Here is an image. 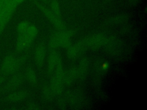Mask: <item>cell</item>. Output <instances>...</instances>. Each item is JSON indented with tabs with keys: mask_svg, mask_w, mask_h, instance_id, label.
<instances>
[{
	"mask_svg": "<svg viewBox=\"0 0 147 110\" xmlns=\"http://www.w3.org/2000/svg\"><path fill=\"white\" fill-rule=\"evenodd\" d=\"M55 73L51 79V89L55 95H60L63 91L64 85V71L61 58L54 70Z\"/></svg>",
	"mask_w": 147,
	"mask_h": 110,
	"instance_id": "cell-1",
	"label": "cell"
},
{
	"mask_svg": "<svg viewBox=\"0 0 147 110\" xmlns=\"http://www.w3.org/2000/svg\"><path fill=\"white\" fill-rule=\"evenodd\" d=\"M38 30L34 25H29L22 33L18 34L16 42V50L21 52L28 48L37 36Z\"/></svg>",
	"mask_w": 147,
	"mask_h": 110,
	"instance_id": "cell-2",
	"label": "cell"
},
{
	"mask_svg": "<svg viewBox=\"0 0 147 110\" xmlns=\"http://www.w3.org/2000/svg\"><path fill=\"white\" fill-rule=\"evenodd\" d=\"M72 33V32H61L54 34L50 39L49 47L52 49L69 48L71 46V37Z\"/></svg>",
	"mask_w": 147,
	"mask_h": 110,
	"instance_id": "cell-3",
	"label": "cell"
},
{
	"mask_svg": "<svg viewBox=\"0 0 147 110\" xmlns=\"http://www.w3.org/2000/svg\"><path fill=\"white\" fill-rule=\"evenodd\" d=\"M25 57L17 58L13 55L6 56L1 65V71L4 74H10L15 72L25 61Z\"/></svg>",
	"mask_w": 147,
	"mask_h": 110,
	"instance_id": "cell-4",
	"label": "cell"
},
{
	"mask_svg": "<svg viewBox=\"0 0 147 110\" xmlns=\"http://www.w3.org/2000/svg\"><path fill=\"white\" fill-rule=\"evenodd\" d=\"M17 7V6L12 0H6L3 2L0 14V34L8 23Z\"/></svg>",
	"mask_w": 147,
	"mask_h": 110,
	"instance_id": "cell-5",
	"label": "cell"
},
{
	"mask_svg": "<svg viewBox=\"0 0 147 110\" xmlns=\"http://www.w3.org/2000/svg\"><path fill=\"white\" fill-rule=\"evenodd\" d=\"M36 4L40 9V10L44 13V14L47 17L48 19H49V21L51 22L55 28L60 31H63L65 29V26L61 19V18H59L56 16L50 10L41 5L40 3L37 2Z\"/></svg>",
	"mask_w": 147,
	"mask_h": 110,
	"instance_id": "cell-6",
	"label": "cell"
},
{
	"mask_svg": "<svg viewBox=\"0 0 147 110\" xmlns=\"http://www.w3.org/2000/svg\"><path fill=\"white\" fill-rule=\"evenodd\" d=\"M87 49L86 38L77 42L73 46L68 48L67 56L71 59L77 58L86 49Z\"/></svg>",
	"mask_w": 147,
	"mask_h": 110,
	"instance_id": "cell-7",
	"label": "cell"
},
{
	"mask_svg": "<svg viewBox=\"0 0 147 110\" xmlns=\"http://www.w3.org/2000/svg\"><path fill=\"white\" fill-rule=\"evenodd\" d=\"M104 45L109 54L114 55L121 50V41L116 37H112L109 38H106Z\"/></svg>",
	"mask_w": 147,
	"mask_h": 110,
	"instance_id": "cell-8",
	"label": "cell"
},
{
	"mask_svg": "<svg viewBox=\"0 0 147 110\" xmlns=\"http://www.w3.org/2000/svg\"><path fill=\"white\" fill-rule=\"evenodd\" d=\"M105 36L102 34H97L86 38L87 48L96 50L104 45L105 40Z\"/></svg>",
	"mask_w": 147,
	"mask_h": 110,
	"instance_id": "cell-9",
	"label": "cell"
},
{
	"mask_svg": "<svg viewBox=\"0 0 147 110\" xmlns=\"http://www.w3.org/2000/svg\"><path fill=\"white\" fill-rule=\"evenodd\" d=\"M45 47L43 44H40L37 47L35 54H34V58L36 65L38 67H41L43 65L45 57Z\"/></svg>",
	"mask_w": 147,
	"mask_h": 110,
	"instance_id": "cell-10",
	"label": "cell"
},
{
	"mask_svg": "<svg viewBox=\"0 0 147 110\" xmlns=\"http://www.w3.org/2000/svg\"><path fill=\"white\" fill-rule=\"evenodd\" d=\"M60 59V57L57 52L54 51L50 54L48 62V72L49 75L53 74Z\"/></svg>",
	"mask_w": 147,
	"mask_h": 110,
	"instance_id": "cell-11",
	"label": "cell"
},
{
	"mask_svg": "<svg viewBox=\"0 0 147 110\" xmlns=\"http://www.w3.org/2000/svg\"><path fill=\"white\" fill-rule=\"evenodd\" d=\"M88 70V61L87 58H83L80 63L78 70V78L80 80H83L87 76Z\"/></svg>",
	"mask_w": 147,
	"mask_h": 110,
	"instance_id": "cell-12",
	"label": "cell"
},
{
	"mask_svg": "<svg viewBox=\"0 0 147 110\" xmlns=\"http://www.w3.org/2000/svg\"><path fill=\"white\" fill-rule=\"evenodd\" d=\"M78 78V70L75 67L70 68L67 73L64 74V85L71 86L73 85Z\"/></svg>",
	"mask_w": 147,
	"mask_h": 110,
	"instance_id": "cell-13",
	"label": "cell"
},
{
	"mask_svg": "<svg viewBox=\"0 0 147 110\" xmlns=\"http://www.w3.org/2000/svg\"><path fill=\"white\" fill-rule=\"evenodd\" d=\"M23 81V76L21 74H17L13 76L8 81L7 88L9 90H13L17 88Z\"/></svg>",
	"mask_w": 147,
	"mask_h": 110,
	"instance_id": "cell-14",
	"label": "cell"
},
{
	"mask_svg": "<svg viewBox=\"0 0 147 110\" xmlns=\"http://www.w3.org/2000/svg\"><path fill=\"white\" fill-rule=\"evenodd\" d=\"M27 96V93L25 91L13 92L7 96V99L12 102H17L22 100Z\"/></svg>",
	"mask_w": 147,
	"mask_h": 110,
	"instance_id": "cell-15",
	"label": "cell"
},
{
	"mask_svg": "<svg viewBox=\"0 0 147 110\" xmlns=\"http://www.w3.org/2000/svg\"><path fill=\"white\" fill-rule=\"evenodd\" d=\"M129 19V16L126 14H122L120 15L116 16L115 17L109 19L106 21V24L108 25H114L118 24L127 21Z\"/></svg>",
	"mask_w": 147,
	"mask_h": 110,
	"instance_id": "cell-16",
	"label": "cell"
},
{
	"mask_svg": "<svg viewBox=\"0 0 147 110\" xmlns=\"http://www.w3.org/2000/svg\"><path fill=\"white\" fill-rule=\"evenodd\" d=\"M108 68V63L106 61H103L102 60L99 61L95 64V71L96 73L99 74H103L106 72V70Z\"/></svg>",
	"mask_w": 147,
	"mask_h": 110,
	"instance_id": "cell-17",
	"label": "cell"
},
{
	"mask_svg": "<svg viewBox=\"0 0 147 110\" xmlns=\"http://www.w3.org/2000/svg\"><path fill=\"white\" fill-rule=\"evenodd\" d=\"M26 77L27 80L29 81V82L32 84H35L37 82V79L36 74L32 68H28L27 69L26 71Z\"/></svg>",
	"mask_w": 147,
	"mask_h": 110,
	"instance_id": "cell-18",
	"label": "cell"
},
{
	"mask_svg": "<svg viewBox=\"0 0 147 110\" xmlns=\"http://www.w3.org/2000/svg\"><path fill=\"white\" fill-rule=\"evenodd\" d=\"M51 11L57 17L61 18V13L59 5L57 0H53L51 4Z\"/></svg>",
	"mask_w": 147,
	"mask_h": 110,
	"instance_id": "cell-19",
	"label": "cell"
},
{
	"mask_svg": "<svg viewBox=\"0 0 147 110\" xmlns=\"http://www.w3.org/2000/svg\"><path fill=\"white\" fill-rule=\"evenodd\" d=\"M29 22H26V21H22L21 22H20L18 26H17V30L18 32V34H21L22 33H24L28 28V26H29Z\"/></svg>",
	"mask_w": 147,
	"mask_h": 110,
	"instance_id": "cell-20",
	"label": "cell"
},
{
	"mask_svg": "<svg viewBox=\"0 0 147 110\" xmlns=\"http://www.w3.org/2000/svg\"><path fill=\"white\" fill-rule=\"evenodd\" d=\"M42 93L44 97L45 98V99H51L52 97V96L53 95L51 87L45 86L42 89Z\"/></svg>",
	"mask_w": 147,
	"mask_h": 110,
	"instance_id": "cell-21",
	"label": "cell"
},
{
	"mask_svg": "<svg viewBox=\"0 0 147 110\" xmlns=\"http://www.w3.org/2000/svg\"><path fill=\"white\" fill-rule=\"evenodd\" d=\"M28 109H39V108L37 107V105L33 104V103H30L28 105Z\"/></svg>",
	"mask_w": 147,
	"mask_h": 110,
	"instance_id": "cell-22",
	"label": "cell"
},
{
	"mask_svg": "<svg viewBox=\"0 0 147 110\" xmlns=\"http://www.w3.org/2000/svg\"><path fill=\"white\" fill-rule=\"evenodd\" d=\"M140 0H129V4L130 6H134L139 2Z\"/></svg>",
	"mask_w": 147,
	"mask_h": 110,
	"instance_id": "cell-23",
	"label": "cell"
},
{
	"mask_svg": "<svg viewBox=\"0 0 147 110\" xmlns=\"http://www.w3.org/2000/svg\"><path fill=\"white\" fill-rule=\"evenodd\" d=\"M13 2H14V3L17 5V6H18V5H19L20 4H21V3H22L24 1H25V0H12Z\"/></svg>",
	"mask_w": 147,
	"mask_h": 110,
	"instance_id": "cell-24",
	"label": "cell"
},
{
	"mask_svg": "<svg viewBox=\"0 0 147 110\" xmlns=\"http://www.w3.org/2000/svg\"><path fill=\"white\" fill-rule=\"evenodd\" d=\"M4 80H5L4 77L2 76H0V85L4 81Z\"/></svg>",
	"mask_w": 147,
	"mask_h": 110,
	"instance_id": "cell-25",
	"label": "cell"
},
{
	"mask_svg": "<svg viewBox=\"0 0 147 110\" xmlns=\"http://www.w3.org/2000/svg\"><path fill=\"white\" fill-rule=\"evenodd\" d=\"M2 5H3V2L2 1V0H0V14L2 11Z\"/></svg>",
	"mask_w": 147,
	"mask_h": 110,
	"instance_id": "cell-26",
	"label": "cell"
},
{
	"mask_svg": "<svg viewBox=\"0 0 147 110\" xmlns=\"http://www.w3.org/2000/svg\"><path fill=\"white\" fill-rule=\"evenodd\" d=\"M5 1H6V0H2V2H5Z\"/></svg>",
	"mask_w": 147,
	"mask_h": 110,
	"instance_id": "cell-27",
	"label": "cell"
}]
</instances>
